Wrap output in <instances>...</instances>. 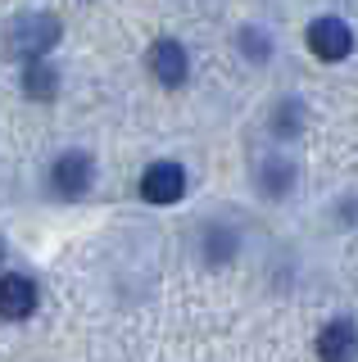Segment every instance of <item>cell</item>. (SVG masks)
Listing matches in <instances>:
<instances>
[{
	"mask_svg": "<svg viewBox=\"0 0 358 362\" xmlns=\"http://www.w3.org/2000/svg\"><path fill=\"white\" fill-rule=\"evenodd\" d=\"M59 37H64V28L54 14H23V18L9 23V54L23 59V64L46 59L54 45H59Z\"/></svg>",
	"mask_w": 358,
	"mask_h": 362,
	"instance_id": "1",
	"label": "cell"
},
{
	"mask_svg": "<svg viewBox=\"0 0 358 362\" xmlns=\"http://www.w3.org/2000/svg\"><path fill=\"white\" fill-rule=\"evenodd\" d=\"M186 195V168L173 163V158H159V163L145 168L141 177V199L154 204V209H168V204H177Z\"/></svg>",
	"mask_w": 358,
	"mask_h": 362,
	"instance_id": "2",
	"label": "cell"
},
{
	"mask_svg": "<svg viewBox=\"0 0 358 362\" xmlns=\"http://www.w3.org/2000/svg\"><path fill=\"white\" fill-rule=\"evenodd\" d=\"M308 50L318 54L322 64H340V59H350V50H354V32H350V23L345 18H313L308 23Z\"/></svg>",
	"mask_w": 358,
	"mask_h": 362,
	"instance_id": "3",
	"label": "cell"
},
{
	"mask_svg": "<svg viewBox=\"0 0 358 362\" xmlns=\"http://www.w3.org/2000/svg\"><path fill=\"white\" fill-rule=\"evenodd\" d=\"M150 73H154V82L168 86V90H177L191 77V59H186V45L182 41H173V37H163V41H154L150 45Z\"/></svg>",
	"mask_w": 358,
	"mask_h": 362,
	"instance_id": "4",
	"label": "cell"
},
{
	"mask_svg": "<svg viewBox=\"0 0 358 362\" xmlns=\"http://www.w3.org/2000/svg\"><path fill=\"white\" fill-rule=\"evenodd\" d=\"M91 177H96V168H91V158L86 154H59L54 158V168H50V181H54V190H59L64 199H82L86 190H91Z\"/></svg>",
	"mask_w": 358,
	"mask_h": 362,
	"instance_id": "5",
	"label": "cell"
},
{
	"mask_svg": "<svg viewBox=\"0 0 358 362\" xmlns=\"http://www.w3.org/2000/svg\"><path fill=\"white\" fill-rule=\"evenodd\" d=\"M354 358H358V331H354V322L335 317V322L322 326V335H318V362H354Z\"/></svg>",
	"mask_w": 358,
	"mask_h": 362,
	"instance_id": "6",
	"label": "cell"
},
{
	"mask_svg": "<svg viewBox=\"0 0 358 362\" xmlns=\"http://www.w3.org/2000/svg\"><path fill=\"white\" fill-rule=\"evenodd\" d=\"M37 308V286L28 276H0V317L18 322Z\"/></svg>",
	"mask_w": 358,
	"mask_h": 362,
	"instance_id": "7",
	"label": "cell"
},
{
	"mask_svg": "<svg viewBox=\"0 0 358 362\" xmlns=\"http://www.w3.org/2000/svg\"><path fill=\"white\" fill-rule=\"evenodd\" d=\"M23 90L32 100H54V95H59V73H54L46 59H32L23 68Z\"/></svg>",
	"mask_w": 358,
	"mask_h": 362,
	"instance_id": "8",
	"label": "cell"
},
{
	"mask_svg": "<svg viewBox=\"0 0 358 362\" xmlns=\"http://www.w3.org/2000/svg\"><path fill=\"white\" fill-rule=\"evenodd\" d=\"M290 186H295V168H290V163L272 158V163H263V168H259V190H263L267 199H282Z\"/></svg>",
	"mask_w": 358,
	"mask_h": 362,
	"instance_id": "9",
	"label": "cell"
},
{
	"mask_svg": "<svg viewBox=\"0 0 358 362\" xmlns=\"http://www.w3.org/2000/svg\"><path fill=\"white\" fill-rule=\"evenodd\" d=\"M241 45H245V54H254L259 64L267 59V54H272V45H267V37H263V32H254V28H250V32H241Z\"/></svg>",
	"mask_w": 358,
	"mask_h": 362,
	"instance_id": "10",
	"label": "cell"
},
{
	"mask_svg": "<svg viewBox=\"0 0 358 362\" xmlns=\"http://www.w3.org/2000/svg\"><path fill=\"white\" fill-rule=\"evenodd\" d=\"M277 132H282V136L299 132V105H282V113H277Z\"/></svg>",
	"mask_w": 358,
	"mask_h": 362,
	"instance_id": "11",
	"label": "cell"
},
{
	"mask_svg": "<svg viewBox=\"0 0 358 362\" xmlns=\"http://www.w3.org/2000/svg\"><path fill=\"white\" fill-rule=\"evenodd\" d=\"M0 258H5V249H0Z\"/></svg>",
	"mask_w": 358,
	"mask_h": 362,
	"instance_id": "12",
	"label": "cell"
}]
</instances>
